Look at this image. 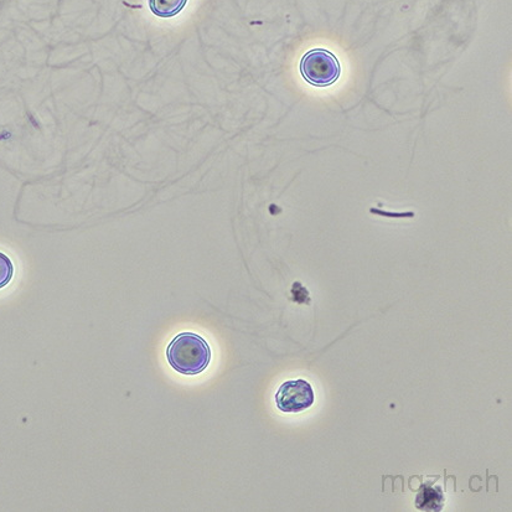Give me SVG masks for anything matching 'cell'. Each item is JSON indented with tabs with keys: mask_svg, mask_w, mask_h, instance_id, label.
I'll use <instances>...</instances> for the list:
<instances>
[{
	"mask_svg": "<svg viewBox=\"0 0 512 512\" xmlns=\"http://www.w3.org/2000/svg\"><path fill=\"white\" fill-rule=\"evenodd\" d=\"M188 0H148L149 9L155 17L173 18L183 12Z\"/></svg>",
	"mask_w": 512,
	"mask_h": 512,
	"instance_id": "obj_4",
	"label": "cell"
},
{
	"mask_svg": "<svg viewBox=\"0 0 512 512\" xmlns=\"http://www.w3.org/2000/svg\"><path fill=\"white\" fill-rule=\"evenodd\" d=\"M279 411L284 413H301L313 406L314 391L312 385L305 380L284 382L276 393Z\"/></svg>",
	"mask_w": 512,
	"mask_h": 512,
	"instance_id": "obj_3",
	"label": "cell"
},
{
	"mask_svg": "<svg viewBox=\"0 0 512 512\" xmlns=\"http://www.w3.org/2000/svg\"><path fill=\"white\" fill-rule=\"evenodd\" d=\"M167 360L172 369L181 375H200L210 365L211 348L199 334L180 333L168 345Z\"/></svg>",
	"mask_w": 512,
	"mask_h": 512,
	"instance_id": "obj_1",
	"label": "cell"
},
{
	"mask_svg": "<svg viewBox=\"0 0 512 512\" xmlns=\"http://www.w3.org/2000/svg\"><path fill=\"white\" fill-rule=\"evenodd\" d=\"M416 505L422 510H441L443 505L442 490L439 488H427L424 485L421 493L418 494Z\"/></svg>",
	"mask_w": 512,
	"mask_h": 512,
	"instance_id": "obj_5",
	"label": "cell"
},
{
	"mask_svg": "<svg viewBox=\"0 0 512 512\" xmlns=\"http://www.w3.org/2000/svg\"><path fill=\"white\" fill-rule=\"evenodd\" d=\"M14 276V266L12 260L0 252V289L7 287Z\"/></svg>",
	"mask_w": 512,
	"mask_h": 512,
	"instance_id": "obj_6",
	"label": "cell"
},
{
	"mask_svg": "<svg viewBox=\"0 0 512 512\" xmlns=\"http://www.w3.org/2000/svg\"><path fill=\"white\" fill-rule=\"evenodd\" d=\"M299 71L309 85L324 89L339 81L341 64L338 58L327 49L317 48L303 55Z\"/></svg>",
	"mask_w": 512,
	"mask_h": 512,
	"instance_id": "obj_2",
	"label": "cell"
}]
</instances>
